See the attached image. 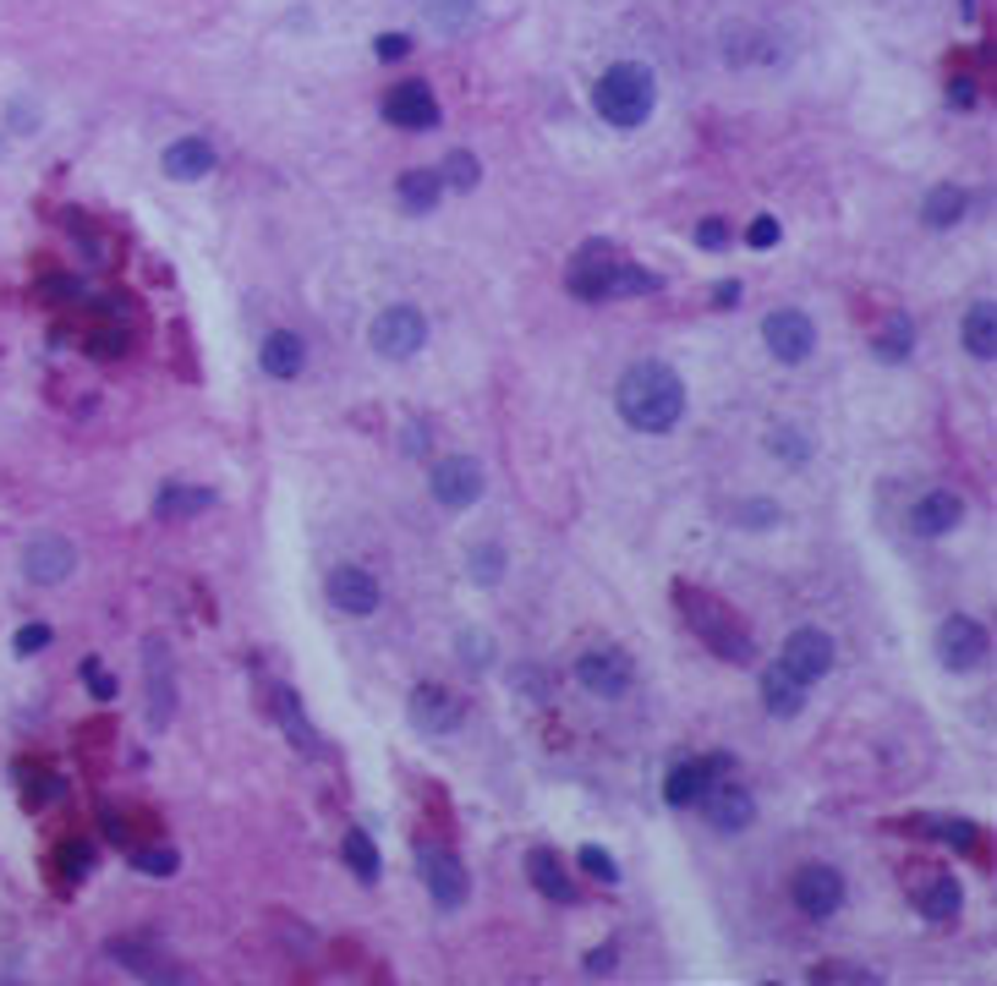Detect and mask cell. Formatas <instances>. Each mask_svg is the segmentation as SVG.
<instances>
[{
  "label": "cell",
  "mask_w": 997,
  "mask_h": 986,
  "mask_svg": "<svg viewBox=\"0 0 997 986\" xmlns=\"http://www.w3.org/2000/svg\"><path fill=\"white\" fill-rule=\"evenodd\" d=\"M614 406L636 433H669L685 416V384L669 362H636V367H625Z\"/></svg>",
  "instance_id": "cell-1"
},
{
  "label": "cell",
  "mask_w": 997,
  "mask_h": 986,
  "mask_svg": "<svg viewBox=\"0 0 997 986\" xmlns=\"http://www.w3.org/2000/svg\"><path fill=\"white\" fill-rule=\"evenodd\" d=\"M653 105H658V78H653L642 61H614V67L598 78V89H593V110H598L609 127H620V132L642 127V121L653 116Z\"/></svg>",
  "instance_id": "cell-2"
},
{
  "label": "cell",
  "mask_w": 997,
  "mask_h": 986,
  "mask_svg": "<svg viewBox=\"0 0 997 986\" xmlns=\"http://www.w3.org/2000/svg\"><path fill=\"white\" fill-rule=\"evenodd\" d=\"M571 291L582 302H614V296H642L658 291V274H647L642 263L614 258V247H587L571 269Z\"/></svg>",
  "instance_id": "cell-3"
},
{
  "label": "cell",
  "mask_w": 997,
  "mask_h": 986,
  "mask_svg": "<svg viewBox=\"0 0 997 986\" xmlns=\"http://www.w3.org/2000/svg\"><path fill=\"white\" fill-rule=\"evenodd\" d=\"M367 340H373V351H378V356L406 362V356H417V351H422V340H427V318H422L417 307H384V313L373 318Z\"/></svg>",
  "instance_id": "cell-4"
},
{
  "label": "cell",
  "mask_w": 997,
  "mask_h": 986,
  "mask_svg": "<svg viewBox=\"0 0 997 986\" xmlns=\"http://www.w3.org/2000/svg\"><path fill=\"white\" fill-rule=\"evenodd\" d=\"M833 658H838V647H833V636L817 631V625H800V631L784 642V653H778V664H784L800 685H817L822 674H833Z\"/></svg>",
  "instance_id": "cell-5"
},
{
  "label": "cell",
  "mask_w": 997,
  "mask_h": 986,
  "mask_svg": "<svg viewBox=\"0 0 997 986\" xmlns=\"http://www.w3.org/2000/svg\"><path fill=\"white\" fill-rule=\"evenodd\" d=\"M417 871H422V888L433 893V904L438 909H460L466 904V866H460V855H449V849H438V844H427V849H417Z\"/></svg>",
  "instance_id": "cell-6"
},
{
  "label": "cell",
  "mask_w": 997,
  "mask_h": 986,
  "mask_svg": "<svg viewBox=\"0 0 997 986\" xmlns=\"http://www.w3.org/2000/svg\"><path fill=\"white\" fill-rule=\"evenodd\" d=\"M427 488H433V500H438L444 510H471V505L482 500V466L466 460V455H444V460L433 466Z\"/></svg>",
  "instance_id": "cell-7"
},
{
  "label": "cell",
  "mask_w": 997,
  "mask_h": 986,
  "mask_svg": "<svg viewBox=\"0 0 997 986\" xmlns=\"http://www.w3.org/2000/svg\"><path fill=\"white\" fill-rule=\"evenodd\" d=\"M762 340H767V351L778 356V362H806L811 351H817V324L800 313V307H778V313H767V324H762Z\"/></svg>",
  "instance_id": "cell-8"
},
{
  "label": "cell",
  "mask_w": 997,
  "mask_h": 986,
  "mask_svg": "<svg viewBox=\"0 0 997 986\" xmlns=\"http://www.w3.org/2000/svg\"><path fill=\"white\" fill-rule=\"evenodd\" d=\"M576 680L593 691V696H625L636 669H631V653L625 647H593L576 658Z\"/></svg>",
  "instance_id": "cell-9"
},
{
  "label": "cell",
  "mask_w": 997,
  "mask_h": 986,
  "mask_svg": "<svg viewBox=\"0 0 997 986\" xmlns=\"http://www.w3.org/2000/svg\"><path fill=\"white\" fill-rule=\"evenodd\" d=\"M438 116H444V110H438V99H433L427 83H395V89L384 94V121L400 127V132H433Z\"/></svg>",
  "instance_id": "cell-10"
},
{
  "label": "cell",
  "mask_w": 997,
  "mask_h": 986,
  "mask_svg": "<svg viewBox=\"0 0 997 986\" xmlns=\"http://www.w3.org/2000/svg\"><path fill=\"white\" fill-rule=\"evenodd\" d=\"M789 893H795V909L811 915V920H828V915L844 909V877L833 866H800Z\"/></svg>",
  "instance_id": "cell-11"
},
{
  "label": "cell",
  "mask_w": 997,
  "mask_h": 986,
  "mask_svg": "<svg viewBox=\"0 0 997 986\" xmlns=\"http://www.w3.org/2000/svg\"><path fill=\"white\" fill-rule=\"evenodd\" d=\"M72 571H78V549H72L67 538H56V532H39V538L23 549V576H28L34 587H61Z\"/></svg>",
  "instance_id": "cell-12"
},
{
  "label": "cell",
  "mask_w": 997,
  "mask_h": 986,
  "mask_svg": "<svg viewBox=\"0 0 997 986\" xmlns=\"http://www.w3.org/2000/svg\"><path fill=\"white\" fill-rule=\"evenodd\" d=\"M696 806H702V817H707L718 833H746V827L756 822V800H751V789H740V784H729V778L707 784V795H702Z\"/></svg>",
  "instance_id": "cell-13"
},
{
  "label": "cell",
  "mask_w": 997,
  "mask_h": 986,
  "mask_svg": "<svg viewBox=\"0 0 997 986\" xmlns=\"http://www.w3.org/2000/svg\"><path fill=\"white\" fill-rule=\"evenodd\" d=\"M937 653H942V664H948L953 674H970V669L986 658V631H981V620L948 614V625L937 631Z\"/></svg>",
  "instance_id": "cell-14"
},
{
  "label": "cell",
  "mask_w": 997,
  "mask_h": 986,
  "mask_svg": "<svg viewBox=\"0 0 997 986\" xmlns=\"http://www.w3.org/2000/svg\"><path fill=\"white\" fill-rule=\"evenodd\" d=\"M324 592H329V603H335L340 614H351V620H362V614L378 609V582H373L362 565H335L329 582H324Z\"/></svg>",
  "instance_id": "cell-15"
},
{
  "label": "cell",
  "mask_w": 997,
  "mask_h": 986,
  "mask_svg": "<svg viewBox=\"0 0 997 986\" xmlns=\"http://www.w3.org/2000/svg\"><path fill=\"white\" fill-rule=\"evenodd\" d=\"M959 521H964V500H959V493H948V488L920 493L915 510H910V527H915L920 538H948Z\"/></svg>",
  "instance_id": "cell-16"
},
{
  "label": "cell",
  "mask_w": 997,
  "mask_h": 986,
  "mask_svg": "<svg viewBox=\"0 0 997 986\" xmlns=\"http://www.w3.org/2000/svg\"><path fill=\"white\" fill-rule=\"evenodd\" d=\"M460 702L444 691V685H417L411 691V724L417 729H427V735H449L455 724H460Z\"/></svg>",
  "instance_id": "cell-17"
},
{
  "label": "cell",
  "mask_w": 997,
  "mask_h": 986,
  "mask_svg": "<svg viewBox=\"0 0 997 986\" xmlns=\"http://www.w3.org/2000/svg\"><path fill=\"white\" fill-rule=\"evenodd\" d=\"M959 904H964V893H959V882H953L948 871H920V882H915V909H920L926 920H953Z\"/></svg>",
  "instance_id": "cell-18"
},
{
  "label": "cell",
  "mask_w": 997,
  "mask_h": 986,
  "mask_svg": "<svg viewBox=\"0 0 997 986\" xmlns=\"http://www.w3.org/2000/svg\"><path fill=\"white\" fill-rule=\"evenodd\" d=\"M209 505H214V493L209 488H192V482H165L154 493V516L160 521H187V516H203Z\"/></svg>",
  "instance_id": "cell-19"
},
{
  "label": "cell",
  "mask_w": 997,
  "mask_h": 986,
  "mask_svg": "<svg viewBox=\"0 0 997 986\" xmlns=\"http://www.w3.org/2000/svg\"><path fill=\"white\" fill-rule=\"evenodd\" d=\"M209 171H214V149L203 138H176L165 149V176L171 181H203Z\"/></svg>",
  "instance_id": "cell-20"
},
{
  "label": "cell",
  "mask_w": 997,
  "mask_h": 986,
  "mask_svg": "<svg viewBox=\"0 0 997 986\" xmlns=\"http://www.w3.org/2000/svg\"><path fill=\"white\" fill-rule=\"evenodd\" d=\"M527 871H532V888L543 899H560V904H576V882L565 877V860L554 849H532L527 855Z\"/></svg>",
  "instance_id": "cell-21"
},
{
  "label": "cell",
  "mask_w": 997,
  "mask_h": 986,
  "mask_svg": "<svg viewBox=\"0 0 997 986\" xmlns=\"http://www.w3.org/2000/svg\"><path fill=\"white\" fill-rule=\"evenodd\" d=\"M707 784H718V778L707 773V762H696V756H691V762H675L669 778H664V800H669V806H696V800L707 795Z\"/></svg>",
  "instance_id": "cell-22"
},
{
  "label": "cell",
  "mask_w": 997,
  "mask_h": 986,
  "mask_svg": "<svg viewBox=\"0 0 997 986\" xmlns=\"http://www.w3.org/2000/svg\"><path fill=\"white\" fill-rule=\"evenodd\" d=\"M258 362H263V373H269V378H296V373H302V362H307V351H302V340H296L291 329H274V334L263 340Z\"/></svg>",
  "instance_id": "cell-23"
},
{
  "label": "cell",
  "mask_w": 997,
  "mask_h": 986,
  "mask_svg": "<svg viewBox=\"0 0 997 986\" xmlns=\"http://www.w3.org/2000/svg\"><path fill=\"white\" fill-rule=\"evenodd\" d=\"M762 702H767V713H778V718H795L800 707H806V685L784 669V664H773L767 674H762Z\"/></svg>",
  "instance_id": "cell-24"
},
{
  "label": "cell",
  "mask_w": 997,
  "mask_h": 986,
  "mask_svg": "<svg viewBox=\"0 0 997 986\" xmlns=\"http://www.w3.org/2000/svg\"><path fill=\"white\" fill-rule=\"evenodd\" d=\"M964 351H970L975 362H992V356H997V307H992V302H975V307L964 313Z\"/></svg>",
  "instance_id": "cell-25"
},
{
  "label": "cell",
  "mask_w": 997,
  "mask_h": 986,
  "mask_svg": "<svg viewBox=\"0 0 997 986\" xmlns=\"http://www.w3.org/2000/svg\"><path fill=\"white\" fill-rule=\"evenodd\" d=\"M964 209H970V198H964V187H931L926 192V203H920V220L931 225V231H948V225H959L964 220Z\"/></svg>",
  "instance_id": "cell-26"
},
{
  "label": "cell",
  "mask_w": 997,
  "mask_h": 986,
  "mask_svg": "<svg viewBox=\"0 0 997 986\" xmlns=\"http://www.w3.org/2000/svg\"><path fill=\"white\" fill-rule=\"evenodd\" d=\"M438 198H444V181H438L433 171H406V176H400V209H411V214H433V209H438Z\"/></svg>",
  "instance_id": "cell-27"
},
{
  "label": "cell",
  "mask_w": 997,
  "mask_h": 986,
  "mask_svg": "<svg viewBox=\"0 0 997 986\" xmlns=\"http://www.w3.org/2000/svg\"><path fill=\"white\" fill-rule=\"evenodd\" d=\"M422 12L438 34H466L477 17V0H422Z\"/></svg>",
  "instance_id": "cell-28"
},
{
  "label": "cell",
  "mask_w": 997,
  "mask_h": 986,
  "mask_svg": "<svg viewBox=\"0 0 997 986\" xmlns=\"http://www.w3.org/2000/svg\"><path fill=\"white\" fill-rule=\"evenodd\" d=\"M340 855H345V866L362 877V882H378V844L356 827V833H345V844H340Z\"/></svg>",
  "instance_id": "cell-29"
},
{
  "label": "cell",
  "mask_w": 997,
  "mask_h": 986,
  "mask_svg": "<svg viewBox=\"0 0 997 986\" xmlns=\"http://www.w3.org/2000/svg\"><path fill=\"white\" fill-rule=\"evenodd\" d=\"M910 345H915V324L899 313V318H888L882 324V334H877V356L882 362H904L910 356Z\"/></svg>",
  "instance_id": "cell-30"
},
{
  "label": "cell",
  "mask_w": 997,
  "mask_h": 986,
  "mask_svg": "<svg viewBox=\"0 0 997 986\" xmlns=\"http://www.w3.org/2000/svg\"><path fill=\"white\" fill-rule=\"evenodd\" d=\"M438 181H444V187H455V192H471V187L482 181V165H477V154H449Z\"/></svg>",
  "instance_id": "cell-31"
},
{
  "label": "cell",
  "mask_w": 997,
  "mask_h": 986,
  "mask_svg": "<svg viewBox=\"0 0 997 986\" xmlns=\"http://www.w3.org/2000/svg\"><path fill=\"white\" fill-rule=\"evenodd\" d=\"M498 565H505V549H498V543H482V549H471V560H466V571H471L477 587H493V582H498Z\"/></svg>",
  "instance_id": "cell-32"
},
{
  "label": "cell",
  "mask_w": 997,
  "mask_h": 986,
  "mask_svg": "<svg viewBox=\"0 0 997 986\" xmlns=\"http://www.w3.org/2000/svg\"><path fill=\"white\" fill-rule=\"evenodd\" d=\"M132 866L149 871V877H171V871L181 866V855H176L171 844H154V849H132Z\"/></svg>",
  "instance_id": "cell-33"
},
{
  "label": "cell",
  "mask_w": 997,
  "mask_h": 986,
  "mask_svg": "<svg viewBox=\"0 0 997 986\" xmlns=\"http://www.w3.org/2000/svg\"><path fill=\"white\" fill-rule=\"evenodd\" d=\"M767 449H773V455H784L789 466H800V460L811 455V444L800 438V427H773V433H767Z\"/></svg>",
  "instance_id": "cell-34"
},
{
  "label": "cell",
  "mask_w": 997,
  "mask_h": 986,
  "mask_svg": "<svg viewBox=\"0 0 997 986\" xmlns=\"http://www.w3.org/2000/svg\"><path fill=\"white\" fill-rule=\"evenodd\" d=\"M582 871H587V877H598V882H620V860H614L609 849H598V844H587V849H582Z\"/></svg>",
  "instance_id": "cell-35"
},
{
  "label": "cell",
  "mask_w": 997,
  "mask_h": 986,
  "mask_svg": "<svg viewBox=\"0 0 997 986\" xmlns=\"http://www.w3.org/2000/svg\"><path fill=\"white\" fill-rule=\"evenodd\" d=\"M778 236H784V225H778L773 214H756V220H751V231H746V242H751L756 253H762V247H778Z\"/></svg>",
  "instance_id": "cell-36"
},
{
  "label": "cell",
  "mask_w": 997,
  "mask_h": 986,
  "mask_svg": "<svg viewBox=\"0 0 997 986\" xmlns=\"http://www.w3.org/2000/svg\"><path fill=\"white\" fill-rule=\"evenodd\" d=\"M89 866H94V849L89 844H61V871H78V882H83Z\"/></svg>",
  "instance_id": "cell-37"
},
{
  "label": "cell",
  "mask_w": 997,
  "mask_h": 986,
  "mask_svg": "<svg viewBox=\"0 0 997 986\" xmlns=\"http://www.w3.org/2000/svg\"><path fill=\"white\" fill-rule=\"evenodd\" d=\"M811 981H838V986H855V981H871L866 970H855V964H817L811 970Z\"/></svg>",
  "instance_id": "cell-38"
},
{
  "label": "cell",
  "mask_w": 997,
  "mask_h": 986,
  "mask_svg": "<svg viewBox=\"0 0 997 986\" xmlns=\"http://www.w3.org/2000/svg\"><path fill=\"white\" fill-rule=\"evenodd\" d=\"M696 247H707V253L729 247V225H724V220H702V225H696Z\"/></svg>",
  "instance_id": "cell-39"
},
{
  "label": "cell",
  "mask_w": 997,
  "mask_h": 986,
  "mask_svg": "<svg viewBox=\"0 0 997 986\" xmlns=\"http://www.w3.org/2000/svg\"><path fill=\"white\" fill-rule=\"evenodd\" d=\"M12 647H17L23 658H28V653H45V647H50V625H23Z\"/></svg>",
  "instance_id": "cell-40"
},
{
  "label": "cell",
  "mask_w": 997,
  "mask_h": 986,
  "mask_svg": "<svg viewBox=\"0 0 997 986\" xmlns=\"http://www.w3.org/2000/svg\"><path fill=\"white\" fill-rule=\"evenodd\" d=\"M83 680H89V691H94L99 702H116V680H110V674H105V669H99L94 658L83 664Z\"/></svg>",
  "instance_id": "cell-41"
},
{
  "label": "cell",
  "mask_w": 997,
  "mask_h": 986,
  "mask_svg": "<svg viewBox=\"0 0 997 986\" xmlns=\"http://www.w3.org/2000/svg\"><path fill=\"white\" fill-rule=\"evenodd\" d=\"M931 838H942V844H953V849H970V844H975V827H970V822H937Z\"/></svg>",
  "instance_id": "cell-42"
},
{
  "label": "cell",
  "mask_w": 997,
  "mask_h": 986,
  "mask_svg": "<svg viewBox=\"0 0 997 986\" xmlns=\"http://www.w3.org/2000/svg\"><path fill=\"white\" fill-rule=\"evenodd\" d=\"M373 50H378V61H400V56L411 50V39H406V34H384Z\"/></svg>",
  "instance_id": "cell-43"
},
{
  "label": "cell",
  "mask_w": 997,
  "mask_h": 986,
  "mask_svg": "<svg viewBox=\"0 0 997 986\" xmlns=\"http://www.w3.org/2000/svg\"><path fill=\"white\" fill-rule=\"evenodd\" d=\"M740 516L751 521V532H762V527H773V521H778V505H746Z\"/></svg>",
  "instance_id": "cell-44"
},
{
  "label": "cell",
  "mask_w": 997,
  "mask_h": 986,
  "mask_svg": "<svg viewBox=\"0 0 997 986\" xmlns=\"http://www.w3.org/2000/svg\"><path fill=\"white\" fill-rule=\"evenodd\" d=\"M460 653H471V669H488V636H460Z\"/></svg>",
  "instance_id": "cell-45"
},
{
  "label": "cell",
  "mask_w": 997,
  "mask_h": 986,
  "mask_svg": "<svg viewBox=\"0 0 997 986\" xmlns=\"http://www.w3.org/2000/svg\"><path fill=\"white\" fill-rule=\"evenodd\" d=\"M948 99H953L959 110H970V105H975V83H970V78H953V83H948Z\"/></svg>",
  "instance_id": "cell-46"
},
{
  "label": "cell",
  "mask_w": 997,
  "mask_h": 986,
  "mask_svg": "<svg viewBox=\"0 0 997 986\" xmlns=\"http://www.w3.org/2000/svg\"><path fill=\"white\" fill-rule=\"evenodd\" d=\"M614 970V948H593L587 953V975H609Z\"/></svg>",
  "instance_id": "cell-47"
},
{
  "label": "cell",
  "mask_w": 997,
  "mask_h": 986,
  "mask_svg": "<svg viewBox=\"0 0 997 986\" xmlns=\"http://www.w3.org/2000/svg\"><path fill=\"white\" fill-rule=\"evenodd\" d=\"M713 302H724V307H729V302H740V285H735V280H724V285L713 291Z\"/></svg>",
  "instance_id": "cell-48"
}]
</instances>
